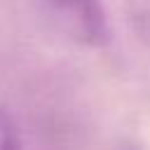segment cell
Masks as SVG:
<instances>
[{"instance_id": "6da1fadb", "label": "cell", "mask_w": 150, "mask_h": 150, "mask_svg": "<svg viewBox=\"0 0 150 150\" xmlns=\"http://www.w3.org/2000/svg\"><path fill=\"white\" fill-rule=\"evenodd\" d=\"M66 30L87 45H103L108 40V19L101 0H49Z\"/></svg>"}, {"instance_id": "7a4b0ae2", "label": "cell", "mask_w": 150, "mask_h": 150, "mask_svg": "<svg viewBox=\"0 0 150 150\" xmlns=\"http://www.w3.org/2000/svg\"><path fill=\"white\" fill-rule=\"evenodd\" d=\"M0 150H19V136L14 122L2 110H0Z\"/></svg>"}]
</instances>
